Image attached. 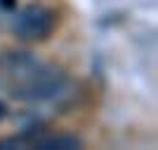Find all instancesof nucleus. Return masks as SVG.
<instances>
[{"label": "nucleus", "instance_id": "nucleus-1", "mask_svg": "<svg viewBox=\"0 0 158 150\" xmlns=\"http://www.w3.org/2000/svg\"><path fill=\"white\" fill-rule=\"evenodd\" d=\"M52 26H54V14L40 5H33L19 17L14 28H17V33L21 38L35 40V38H45L47 33L52 31Z\"/></svg>", "mask_w": 158, "mask_h": 150}, {"label": "nucleus", "instance_id": "nucleus-2", "mask_svg": "<svg viewBox=\"0 0 158 150\" xmlns=\"http://www.w3.org/2000/svg\"><path fill=\"white\" fill-rule=\"evenodd\" d=\"M2 115H5V106L0 103V117H2Z\"/></svg>", "mask_w": 158, "mask_h": 150}]
</instances>
